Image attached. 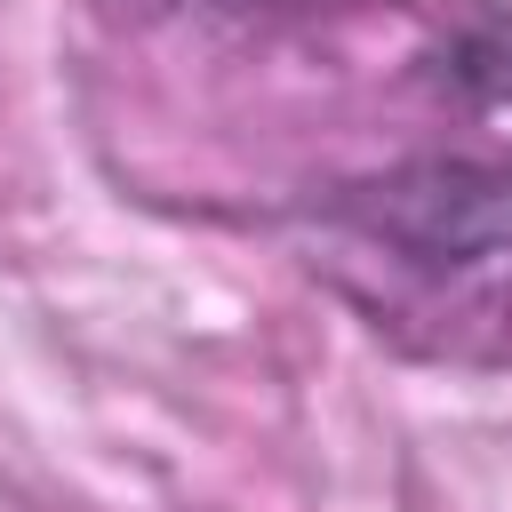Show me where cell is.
<instances>
[{"mask_svg":"<svg viewBox=\"0 0 512 512\" xmlns=\"http://www.w3.org/2000/svg\"><path fill=\"white\" fill-rule=\"evenodd\" d=\"M352 216L432 272H472L512 256V176L480 160H416L352 192Z\"/></svg>","mask_w":512,"mask_h":512,"instance_id":"cell-1","label":"cell"}]
</instances>
